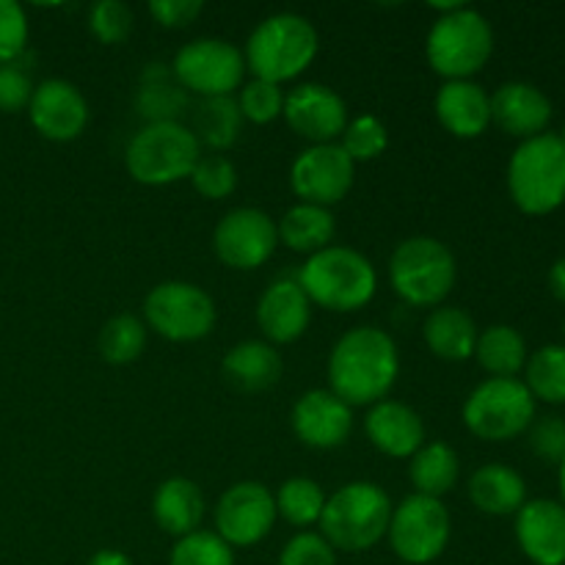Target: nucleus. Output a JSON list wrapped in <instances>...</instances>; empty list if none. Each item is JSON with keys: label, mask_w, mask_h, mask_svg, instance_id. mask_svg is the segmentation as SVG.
Wrapping results in <instances>:
<instances>
[{"label": "nucleus", "mask_w": 565, "mask_h": 565, "mask_svg": "<svg viewBox=\"0 0 565 565\" xmlns=\"http://www.w3.org/2000/svg\"><path fill=\"white\" fill-rule=\"evenodd\" d=\"M401 373L397 345L386 331L359 326L340 337L329 359L331 392L345 406H375L395 386Z\"/></svg>", "instance_id": "obj_1"}, {"label": "nucleus", "mask_w": 565, "mask_h": 565, "mask_svg": "<svg viewBox=\"0 0 565 565\" xmlns=\"http://www.w3.org/2000/svg\"><path fill=\"white\" fill-rule=\"evenodd\" d=\"M318 55V31L292 11H279L259 22L246 42V66L257 81L281 86L301 75Z\"/></svg>", "instance_id": "obj_2"}, {"label": "nucleus", "mask_w": 565, "mask_h": 565, "mask_svg": "<svg viewBox=\"0 0 565 565\" xmlns=\"http://www.w3.org/2000/svg\"><path fill=\"white\" fill-rule=\"evenodd\" d=\"M298 285L312 303L331 312H356L373 301L379 276L364 254L345 246H329L303 263Z\"/></svg>", "instance_id": "obj_3"}, {"label": "nucleus", "mask_w": 565, "mask_h": 565, "mask_svg": "<svg viewBox=\"0 0 565 565\" xmlns=\"http://www.w3.org/2000/svg\"><path fill=\"white\" fill-rule=\"evenodd\" d=\"M392 522V502L381 486L348 483L326 500L320 530L331 550L364 552L379 544Z\"/></svg>", "instance_id": "obj_4"}, {"label": "nucleus", "mask_w": 565, "mask_h": 565, "mask_svg": "<svg viewBox=\"0 0 565 565\" xmlns=\"http://www.w3.org/2000/svg\"><path fill=\"white\" fill-rule=\"evenodd\" d=\"M508 191L527 215H550L565 202V143L555 132L527 138L508 163Z\"/></svg>", "instance_id": "obj_5"}, {"label": "nucleus", "mask_w": 565, "mask_h": 565, "mask_svg": "<svg viewBox=\"0 0 565 565\" xmlns=\"http://www.w3.org/2000/svg\"><path fill=\"white\" fill-rule=\"evenodd\" d=\"M494 50V31L480 11L458 6L434 22L425 42L428 64L447 81H467L486 66Z\"/></svg>", "instance_id": "obj_6"}, {"label": "nucleus", "mask_w": 565, "mask_h": 565, "mask_svg": "<svg viewBox=\"0 0 565 565\" xmlns=\"http://www.w3.org/2000/svg\"><path fill=\"white\" fill-rule=\"evenodd\" d=\"M202 158V143L191 127L180 121L143 125L127 147V171L141 185H171L191 177L193 166Z\"/></svg>", "instance_id": "obj_7"}, {"label": "nucleus", "mask_w": 565, "mask_h": 565, "mask_svg": "<svg viewBox=\"0 0 565 565\" xmlns=\"http://www.w3.org/2000/svg\"><path fill=\"white\" fill-rule=\"evenodd\" d=\"M456 276V257L436 237H408L390 259L392 287L412 307H436L445 301Z\"/></svg>", "instance_id": "obj_8"}, {"label": "nucleus", "mask_w": 565, "mask_h": 565, "mask_svg": "<svg viewBox=\"0 0 565 565\" xmlns=\"http://www.w3.org/2000/svg\"><path fill=\"white\" fill-rule=\"evenodd\" d=\"M535 397L516 379H489L463 403V423L478 439L508 441L533 425Z\"/></svg>", "instance_id": "obj_9"}, {"label": "nucleus", "mask_w": 565, "mask_h": 565, "mask_svg": "<svg viewBox=\"0 0 565 565\" xmlns=\"http://www.w3.org/2000/svg\"><path fill=\"white\" fill-rule=\"evenodd\" d=\"M392 552L403 563H434L450 544V513L441 500L412 494L392 511L390 530Z\"/></svg>", "instance_id": "obj_10"}, {"label": "nucleus", "mask_w": 565, "mask_h": 565, "mask_svg": "<svg viewBox=\"0 0 565 565\" xmlns=\"http://www.w3.org/2000/svg\"><path fill=\"white\" fill-rule=\"evenodd\" d=\"M149 326L163 340L196 342L215 326V303L207 292L191 281H163L143 301Z\"/></svg>", "instance_id": "obj_11"}, {"label": "nucleus", "mask_w": 565, "mask_h": 565, "mask_svg": "<svg viewBox=\"0 0 565 565\" xmlns=\"http://www.w3.org/2000/svg\"><path fill=\"white\" fill-rule=\"evenodd\" d=\"M174 77L180 86L207 97H230L243 81L246 58L226 39H196L185 44L174 58Z\"/></svg>", "instance_id": "obj_12"}, {"label": "nucleus", "mask_w": 565, "mask_h": 565, "mask_svg": "<svg viewBox=\"0 0 565 565\" xmlns=\"http://www.w3.org/2000/svg\"><path fill=\"white\" fill-rule=\"evenodd\" d=\"M279 246V226L265 210L237 207L218 221L213 248L224 265L235 270H254L268 263Z\"/></svg>", "instance_id": "obj_13"}, {"label": "nucleus", "mask_w": 565, "mask_h": 565, "mask_svg": "<svg viewBox=\"0 0 565 565\" xmlns=\"http://www.w3.org/2000/svg\"><path fill=\"white\" fill-rule=\"evenodd\" d=\"M356 163L340 143H318L303 149L290 169V182L303 204L331 207L353 188Z\"/></svg>", "instance_id": "obj_14"}, {"label": "nucleus", "mask_w": 565, "mask_h": 565, "mask_svg": "<svg viewBox=\"0 0 565 565\" xmlns=\"http://www.w3.org/2000/svg\"><path fill=\"white\" fill-rule=\"evenodd\" d=\"M276 500L263 483L243 480L224 491L215 508V527L230 546H254L276 524Z\"/></svg>", "instance_id": "obj_15"}, {"label": "nucleus", "mask_w": 565, "mask_h": 565, "mask_svg": "<svg viewBox=\"0 0 565 565\" xmlns=\"http://www.w3.org/2000/svg\"><path fill=\"white\" fill-rule=\"evenodd\" d=\"M285 119L292 132L318 143H331L348 127V108L334 88L323 83H301L285 97Z\"/></svg>", "instance_id": "obj_16"}, {"label": "nucleus", "mask_w": 565, "mask_h": 565, "mask_svg": "<svg viewBox=\"0 0 565 565\" xmlns=\"http://www.w3.org/2000/svg\"><path fill=\"white\" fill-rule=\"evenodd\" d=\"M28 116L39 136L50 141H75L88 125V103L70 81H44L33 88Z\"/></svg>", "instance_id": "obj_17"}, {"label": "nucleus", "mask_w": 565, "mask_h": 565, "mask_svg": "<svg viewBox=\"0 0 565 565\" xmlns=\"http://www.w3.org/2000/svg\"><path fill=\"white\" fill-rule=\"evenodd\" d=\"M292 430L307 447L334 450L345 445L353 430L351 406H345L331 390L307 392L292 408Z\"/></svg>", "instance_id": "obj_18"}, {"label": "nucleus", "mask_w": 565, "mask_h": 565, "mask_svg": "<svg viewBox=\"0 0 565 565\" xmlns=\"http://www.w3.org/2000/svg\"><path fill=\"white\" fill-rule=\"evenodd\" d=\"M516 541L535 565H565V508L555 500L524 502L516 513Z\"/></svg>", "instance_id": "obj_19"}, {"label": "nucleus", "mask_w": 565, "mask_h": 565, "mask_svg": "<svg viewBox=\"0 0 565 565\" xmlns=\"http://www.w3.org/2000/svg\"><path fill=\"white\" fill-rule=\"evenodd\" d=\"M552 119V103L533 83H505L491 97V121L516 138H535Z\"/></svg>", "instance_id": "obj_20"}, {"label": "nucleus", "mask_w": 565, "mask_h": 565, "mask_svg": "<svg viewBox=\"0 0 565 565\" xmlns=\"http://www.w3.org/2000/svg\"><path fill=\"white\" fill-rule=\"evenodd\" d=\"M312 320V301L301 285L292 279H279L263 292L257 303V323L270 342H296Z\"/></svg>", "instance_id": "obj_21"}, {"label": "nucleus", "mask_w": 565, "mask_h": 565, "mask_svg": "<svg viewBox=\"0 0 565 565\" xmlns=\"http://www.w3.org/2000/svg\"><path fill=\"white\" fill-rule=\"evenodd\" d=\"M364 430L370 441L392 458H412L425 441L423 417L412 406L397 401L375 403L364 419Z\"/></svg>", "instance_id": "obj_22"}, {"label": "nucleus", "mask_w": 565, "mask_h": 565, "mask_svg": "<svg viewBox=\"0 0 565 565\" xmlns=\"http://www.w3.org/2000/svg\"><path fill=\"white\" fill-rule=\"evenodd\" d=\"M436 119L456 138H478L491 125V97L472 81H447L436 94Z\"/></svg>", "instance_id": "obj_23"}, {"label": "nucleus", "mask_w": 565, "mask_h": 565, "mask_svg": "<svg viewBox=\"0 0 565 565\" xmlns=\"http://www.w3.org/2000/svg\"><path fill=\"white\" fill-rule=\"evenodd\" d=\"M154 522L174 539L196 533L204 519V497L188 478H169L158 486L152 500Z\"/></svg>", "instance_id": "obj_24"}, {"label": "nucleus", "mask_w": 565, "mask_h": 565, "mask_svg": "<svg viewBox=\"0 0 565 565\" xmlns=\"http://www.w3.org/2000/svg\"><path fill=\"white\" fill-rule=\"evenodd\" d=\"M221 370H224V379L230 381L235 390L265 392L281 379L285 364H281V356L276 353L274 345L259 340H248L226 351Z\"/></svg>", "instance_id": "obj_25"}, {"label": "nucleus", "mask_w": 565, "mask_h": 565, "mask_svg": "<svg viewBox=\"0 0 565 565\" xmlns=\"http://www.w3.org/2000/svg\"><path fill=\"white\" fill-rule=\"evenodd\" d=\"M527 497L524 478L511 467L502 463H486L469 480V500L478 511L489 516H511L519 513Z\"/></svg>", "instance_id": "obj_26"}, {"label": "nucleus", "mask_w": 565, "mask_h": 565, "mask_svg": "<svg viewBox=\"0 0 565 565\" xmlns=\"http://www.w3.org/2000/svg\"><path fill=\"white\" fill-rule=\"evenodd\" d=\"M425 342L430 353L447 362H463L475 356L478 345V326L463 309L458 307H436L425 320Z\"/></svg>", "instance_id": "obj_27"}, {"label": "nucleus", "mask_w": 565, "mask_h": 565, "mask_svg": "<svg viewBox=\"0 0 565 565\" xmlns=\"http://www.w3.org/2000/svg\"><path fill=\"white\" fill-rule=\"evenodd\" d=\"M279 226V237L287 248L298 254H318L323 248H329V243L334 241V215L329 207H318V204H296L285 213Z\"/></svg>", "instance_id": "obj_28"}, {"label": "nucleus", "mask_w": 565, "mask_h": 565, "mask_svg": "<svg viewBox=\"0 0 565 565\" xmlns=\"http://www.w3.org/2000/svg\"><path fill=\"white\" fill-rule=\"evenodd\" d=\"M458 472H461L458 452L445 441L423 445L408 463V478L417 494L434 497V500H441L458 483Z\"/></svg>", "instance_id": "obj_29"}, {"label": "nucleus", "mask_w": 565, "mask_h": 565, "mask_svg": "<svg viewBox=\"0 0 565 565\" xmlns=\"http://www.w3.org/2000/svg\"><path fill=\"white\" fill-rule=\"evenodd\" d=\"M475 359L494 379H513L527 364V345L513 326H489L478 334Z\"/></svg>", "instance_id": "obj_30"}, {"label": "nucleus", "mask_w": 565, "mask_h": 565, "mask_svg": "<svg viewBox=\"0 0 565 565\" xmlns=\"http://www.w3.org/2000/svg\"><path fill=\"white\" fill-rule=\"evenodd\" d=\"M185 92L180 86H171L169 70L163 64H149L143 72V83L138 88L136 108L147 125H163L177 121L185 110Z\"/></svg>", "instance_id": "obj_31"}, {"label": "nucleus", "mask_w": 565, "mask_h": 565, "mask_svg": "<svg viewBox=\"0 0 565 565\" xmlns=\"http://www.w3.org/2000/svg\"><path fill=\"white\" fill-rule=\"evenodd\" d=\"M241 108L232 97H207L193 116V136L210 149H230L241 136Z\"/></svg>", "instance_id": "obj_32"}, {"label": "nucleus", "mask_w": 565, "mask_h": 565, "mask_svg": "<svg viewBox=\"0 0 565 565\" xmlns=\"http://www.w3.org/2000/svg\"><path fill=\"white\" fill-rule=\"evenodd\" d=\"M147 345V326L136 315H116L103 326L97 337L99 356L108 364H130Z\"/></svg>", "instance_id": "obj_33"}, {"label": "nucleus", "mask_w": 565, "mask_h": 565, "mask_svg": "<svg viewBox=\"0 0 565 565\" xmlns=\"http://www.w3.org/2000/svg\"><path fill=\"white\" fill-rule=\"evenodd\" d=\"M530 395L544 403H565V345H546L527 359Z\"/></svg>", "instance_id": "obj_34"}, {"label": "nucleus", "mask_w": 565, "mask_h": 565, "mask_svg": "<svg viewBox=\"0 0 565 565\" xmlns=\"http://www.w3.org/2000/svg\"><path fill=\"white\" fill-rule=\"evenodd\" d=\"M274 500L276 513L296 527H309V524L320 522L326 508L323 489L309 478H290L287 483H281Z\"/></svg>", "instance_id": "obj_35"}, {"label": "nucleus", "mask_w": 565, "mask_h": 565, "mask_svg": "<svg viewBox=\"0 0 565 565\" xmlns=\"http://www.w3.org/2000/svg\"><path fill=\"white\" fill-rule=\"evenodd\" d=\"M169 565H235V552L218 533L196 530L177 541Z\"/></svg>", "instance_id": "obj_36"}, {"label": "nucleus", "mask_w": 565, "mask_h": 565, "mask_svg": "<svg viewBox=\"0 0 565 565\" xmlns=\"http://www.w3.org/2000/svg\"><path fill=\"white\" fill-rule=\"evenodd\" d=\"M386 147H390V132H386L384 121L375 116H356L353 121H348L345 132H342V149L353 163L375 160L379 154H384Z\"/></svg>", "instance_id": "obj_37"}, {"label": "nucleus", "mask_w": 565, "mask_h": 565, "mask_svg": "<svg viewBox=\"0 0 565 565\" xmlns=\"http://www.w3.org/2000/svg\"><path fill=\"white\" fill-rule=\"evenodd\" d=\"M191 182L204 199H226L237 188V169L224 154H202L193 166Z\"/></svg>", "instance_id": "obj_38"}, {"label": "nucleus", "mask_w": 565, "mask_h": 565, "mask_svg": "<svg viewBox=\"0 0 565 565\" xmlns=\"http://www.w3.org/2000/svg\"><path fill=\"white\" fill-rule=\"evenodd\" d=\"M88 28L103 44H119L132 31V11L121 0H99L88 11Z\"/></svg>", "instance_id": "obj_39"}, {"label": "nucleus", "mask_w": 565, "mask_h": 565, "mask_svg": "<svg viewBox=\"0 0 565 565\" xmlns=\"http://www.w3.org/2000/svg\"><path fill=\"white\" fill-rule=\"evenodd\" d=\"M241 114L246 116L254 125H268L276 116H281L285 110V94H281V86L268 81H257L254 77L246 88L241 92V103H237Z\"/></svg>", "instance_id": "obj_40"}, {"label": "nucleus", "mask_w": 565, "mask_h": 565, "mask_svg": "<svg viewBox=\"0 0 565 565\" xmlns=\"http://www.w3.org/2000/svg\"><path fill=\"white\" fill-rule=\"evenodd\" d=\"M28 44V17L14 0H0V64H11Z\"/></svg>", "instance_id": "obj_41"}, {"label": "nucleus", "mask_w": 565, "mask_h": 565, "mask_svg": "<svg viewBox=\"0 0 565 565\" xmlns=\"http://www.w3.org/2000/svg\"><path fill=\"white\" fill-rule=\"evenodd\" d=\"M279 565H337V555L323 535L298 533L281 552Z\"/></svg>", "instance_id": "obj_42"}, {"label": "nucleus", "mask_w": 565, "mask_h": 565, "mask_svg": "<svg viewBox=\"0 0 565 565\" xmlns=\"http://www.w3.org/2000/svg\"><path fill=\"white\" fill-rule=\"evenodd\" d=\"M33 88L36 86L31 83V75L17 61L0 64V110L3 114H17V110L28 108Z\"/></svg>", "instance_id": "obj_43"}, {"label": "nucleus", "mask_w": 565, "mask_h": 565, "mask_svg": "<svg viewBox=\"0 0 565 565\" xmlns=\"http://www.w3.org/2000/svg\"><path fill=\"white\" fill-rule=\"evenodd\" d=\"M530 447L546 463H561L565 458V419L544 417L530 430Z\"/></svg>", "instance_id": "obj_44"}, {"label": "nucleus", "mask_w": 565, "mask_h": 565, "mask_svg": "<svg viewBox=\"0 0 565 565\" xmlns=\"http://www.w3.org/2000/svg\"><path fill=\"white\" fill-rule=\"evenodd\" d=\"M202 0H152L149 14L163 28H188L202 14Z\"/></svg>", "instance_id": "obj_45"}, {"label": "nucleus", "mask_w": 565, "mask_h": 565, "mask_svg": "<svg viewBox=\"0 0 565 565\" xmlns=\"http://www.w3.org/2000/svg\"><path fill=\"white\" fill-rule=\"evenodd\" d=\"M550 290L557 301L565 303V257L557 259L550 270Z\"/></svg>", "instance_id": "obj_46"}, {"label": "nucleus", "mask_w": 565, "mask_h": 565, "mask_svg": "<svg viewBox=\"0 0 565 565\" xmlns=\"http://www.w3.org/2000/svg\"><path fill=\"white\" fill-rule=\"evenodd\" d=\"M86 565H132L130 557L119 550H103L92 557Z\"/></svg>", "instance_id": "obj_47"}, {"label": "nucleus", "mask_w": 565, "mask_h": 565, "mask_svg": "<svg viewBox=\"0 0 565 565\" xmlns=\"http://www.w3.org/2000/svg\"><path fill=\"white\" fill-rule=\"evenodd\" d=\"M561 491H563V508H565V458L561 461Z\"/></svg>", "instance_id": "obj_48"}, {"label": "nucleus", "mask_w": 565, "mask_h": 565, "mask_svg": "<svg viewBox=\"0 0 565 565\" xmlns=\"http://www.w3.org/2000/svg\"><path fill=\"white\" fill-rule=\"evenodd\" d=\"M557 138H561V141L565 143V125H563V130H561V136H557Z\"/></svg>", "instance_id": "obj_49"}]
</instances>
